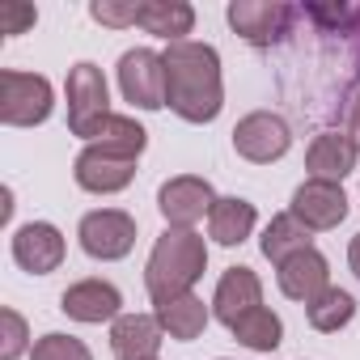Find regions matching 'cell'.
<instances>
[{
	"mask_svg": "<svg viewBox=\"0 0 360 360\" xmlns=\"http://www.w3.org/2000/svg\"><path fill=\"white\" fill-rule=\"evenodd\" d=\"M165 60V106L183 123H212L225 110V77L221 51L212 43H169Z\"/></svg>",
	"mask_w": 360,
	"mask_h": 360,
	"instance_id": "6da1fadb",
	"label": "cell"
},
{
	"mask_svg": "<svg viewBox=\"0 0 360 360\" xmlns=\"http://www.w3.org/2000/svg\"><path fill=\"white\" fill-rule=\"evenodd\" d=\"M208 271V242L204 233L195 229H169L153 242L148 250V263H144V288L157 301H169V297H183V292H195L200 276Z\"/></svg>",
	"mask_w": 360,
	"mask_h": 360,
	"instance_id": "7a4b0ae2",
	"label": "cell"
},
{
	"mask_svg": "<svg viewBox=\"0 0 360 360\" xmlns=\"http://www.w3.org/2000/svg\"><path fill=\"white\" fill-rule=\"evenodd\" d=\"M56 110V89L43 72L5 68L0 72V123L9 127H39Z\"/></svg>",
	"mask_w": 360,
	"mask_h": 360,
	"instance_id": "3957f363",
	"label": "cell"
},
{
	"mask_svg": "<svg viewBox=\"0 0 360 360\" xmlns=\"http://www.w3.org/2000/svg\"><path fill=\"white\" fill-rule=\"evenodd\" d=\"M64 94H68V131L81 136V140L89 144L94 131L115 115V110H110V89H106L102 68L89 64V60L72 64V68H68V85H64Z\"/></svg>",
	"mask_w": 360,
	"mask_h": 360,
	"instance_id": "277c9868",
	"label": "cell"
},
{
	"mask_svg": "<svg viewBox=\"0 0 360 360\" xmlns=\"http://www.w3.org/2000/svg\"><path fill=\"white\" fill-rule=\"evenodd\" d=\"M77 238H81V250L98 263H119L131 255L136 246V217L123 212V208H94L81 217L77 225Z\"/></svg>",
	"mask_w": 360,
	"mask_h": 360,
	"instance_id": "5b68a950",
	"label": "cell"
},
{
	"mask_svg": "<svg viewBox=\"0 0 360 360\" xmlns=\"http://www.w3.org/2000/svg\"><path fill=\"white\" fill-rule=\"evenodd\" d=\"M119 94L136 110H161L165 106V60L153 47H131L119 56Z\"/></svg>",
	"mask_w": 360,
	"mask_h": 360,
	"instance_id": "8992f818",
	"label": "cell"
},
{
	"mask_svg": "<svg viewBox=\"0 0 360 360\" xmlns=\"http://www.w3.org/2000/svg\"><path fill=\"white\" fill-rule=\"evenodd\" d=\"M225 18H229V26L250 47H271V43H280L292 30V22L301 18V9L284 5V0H233V5L225 9Z\"/></svg>",
	"mask_w": 360,
	"mask_h": 360,
	"instance_id": "52a82bcc",
	"label": "cell"
},
{
	"mask_svg": "<svg viewBox=\"0 0 360 360\" xmlns=\"http://www.w3.org/2000/svg\"><path fill=\"white\" fill-rule=\"evenodd\" d=\"M217 200L221 195L200 174H178V178H169V183H161V191H157V208H161L169 229H195L204 217H212Z\"/></svg>",
	"mask_w": 360,
	"mask_h": 360,
	"instance_id": "ba28073f",
	"label": "cell"
},
{
	"mask_svg": "<svg viewBox=\"0 0 360 360\" xmlns=\"http://www.w3.org/2000/svg\"><path fill=\"white\" fill-rule=\"evenodd\" d=\"M233 148H238V157H246L255 165H271L292 148V127L276 110H250L233 127Z\"/></svg>",
	"mask_w": 360,
	"mask_h": 360,
	"instance_id": "9c48e42d",
	"label": "cell"
},
{
	"mask_svg": "<svg viewBox=\"0 0 360 360\" xmlns=\"http://www.w3.org/2000/svg\"><path fill=\"white\" fill-rule=\"evenodd\" d=\"M288 212L309 229V233H326L339 229L347 221V195L339 183H322V178H305V183L292 191Z\"/></svg>",
	"mask_w": 360,
	"mask_h": 360,
	"instance_id": "30bf717a",
	"label": "cell"
},
{
	"mask_svg": "<svg viewBox=\"0 0 360 360\" xmlns=\"http://www.w3.org/2000/svg\"><path fill=\"white\" fill-rule=\"evenodd\" d=\"M64 255H68V242L51 221H30V225L13 229V263L22 271L51 276V271L64 267Z\"/></svg>",
	"mask_w": 360,
	"mask_h": 360,
	"instance_id": "8fae6325",
	"label": "cell"
},
{
	"mask_svg": "<svg viewBox=\"0 0 360 360\" xmlns=\"http://www.w3.org/2000/svg\"><path fill=\"white\" fill-rule=\"evenodd\" d=\"M72 178L77 187L89 191V195H115V191H127L131 178H136V161L127 157H115L98 144H85L72 161Z\"/></svg>",
	"mask_w": 360,
	"mask_h": 360,
	"instance_id": "7c38bea8",
	"label": "cell"
},
{
	"mask_svg": "<svg viewBox=\"0 0 360 360\" xmlns=\"http://www.w3.org/2000/svg\"><path fill=\"white\" fill-rule=\"evenodd\" d=\"M60 309L72 318V322H85V326H98V322H115L123 314V292L110 284V280H77L64 288L60 297Z\"/></svg>",
	"mask_w": 360,
	"mask_h": 360,
	"instance_id": "4fadbf2b",
	"label": "cell"
},
{
	"mask_svg": "<svg viewBox=\"0 0 360 360\" xmlns=\"http://www.w3.org/2000/svg\"><path fill=\"white\" fill-rule=\"evenodd\" d=\"M276 284H280V292L288 301L309 305L330 288V263H326V255L318 246H309V250H301V255H292V259H284L276 267Z\"/></svg>",
	"mask_w": 360,
	"mask_h": 360,
	"instance_id": "5bb4252c",
	"label": "cell"
},
{
	"mask_svg": "<svg viewBox=\"0 0 360 360\" xmlns=\"http://www.w3.org/2000/svg\"><path fill=\"white\" fill-rule=\"evenodd\" d=\"M356 161H360L356 140L347 131H335V127L318 131L305 148V169H309V178H322V183H343L356 169Z\"/></svg>",
	"mask_w": 360,
	"mask_h": 360,
	"instance_id": "9a60e30c",
	"label": "cell"
},
{
	"mask_svg": "<svg viewBox=\"0 0 360 360\" xmlns=\"http://www.w3.org/2000/svg\"><path fill=\"white\" fill-rule=\"evenodd\" d=\"M259 305H263V280L250 267H229L217 280V292H212V318L217 322L233 326L238 318H246Z\"/></svg>",
	"mask_w": 360,
	"mask_h": 360,
	"instance_id": "2e32d148",
	"label": "cell"
},
{
	"mask_svg": "<svg viewBox=\"0 0 360 360\" xmlns=\"http://www.w3.org/2000/svg\"><path fill=\"white\" fill-rule=\"evenodd\" d=\"M161 322L153 314H119L110 322V352L115 360H157L161 352Z\"/></svg>",
	"mask_w": 360,
	"mask_h": 360,
	"instance_id": "e0dca14e",
	"label": "cell"
},
{
	"mask_svg": "<svg viewBox=\"0 0 360 360\" xmlns=\"http://www.w3.org/2000/svg\"><path fill=\"white\" fill-rule=\"evenodd\" d=\"M153 318L161 322V330L178 343H191L208 330L212 322V309L195 297V292H183V297H169V301H157L153 305Z\"/></svg>",
	"mask_w": 360,
	"mask_h": 360,
	"instance_id": "ac0fdd59",
	"label": "cell"
},
{
	"mask_svg": "<svg viewBox=\"0 0 360 360\" xmlns=\"http://www.w3.org/2000/svg\"><path fill=\"white\" fill-rule=\"evenodd\" d=\"M136 26L144 34L165 39V43H187V34L195 30V9L187 0H140Z\"/></svg>",
	"mask_w": 360,
	"mask_h": 360,
	"instance_id": "d6986e66",
	"label": "cell"
},
{
	"mask_svg": "<svg viewBox=\"0 0 360 360\" xmlns=\"http://www.w3.org/2000/svg\"><path fill=\"white\" fill-rule=\"evenodd\" d=\"M255 225H259V212H255L250 200H242V195H221L217 208H212V217H208V238H212L217 246H242V242L255 233Z\"/></svg>",
	"mask_w": 360,
	"mask_h": 360,
	"instance_id": "ffe728a7",
	"label": "cell"
},
{
	"mask_svg": "<svg viewBox=\"0 0 360 360\" xmlns=\"http://www.w3.org/2000/svg\"><path fill=\"white\" fill-rule=\"evenodd\" d=\"M314 246V233L292 217V212H280V217H271L267 221V229H263V238H259V250H263V259H271L276 267L284 263V259H292V255H301V250H309Z\"/></svg>",
	"mask_w": 360,
	"mask_h": 360,
	"instance_id": "44dd1931",
	"label": "cell"
},
{
	"mask_svg": "<svg viewBox=\"0 0 360 360\" xmlns=\"http://www.w3.org/2000/svg\"><path fill=\"white\" fill-rule=\"evenodd\" d=\"M89 144H98V148H106V153H115V157L140 161V153L148 148V131H144L131 115H110V119L94 131Z\"/></svg>",
	"mask_w": 360,
	"mask_h": 360,
	"instance_id": "7402d4cb",
	"label": "cell"
},
{
	"mask_svg": "<svg viewBox=\"0 0 360 360\" xmlns=\"http://www.w3.org/2000/svg\"><path fill=\"white\" fill-rule=\"evenodd\" d=\"M229 335H233L242 347H250V352H276V347L284 343V322H280L276 309L259 305V309H250L246 318H238V322L229 326Z\"/></svg>",
	"mask_w": 360,
	"mask_h": 360,
	"instance_id": "603a6c76",
	"label": "cell"
},
{
	"mask_svg": "<svg viewBox=\"0 0 360 360\" xmlns=\"http://www.w3.org/2000/svg\"><path fill=\"white\" fill-rule=\"evenodd\" d=\"M305 318H309L314 330H322V335H339V330L356 318V297H352L347 288H335V284H330L318 301L305 305Z\"/></svg>",
	"mask_w": 360,
	"mask_h": 360,
	"instance_id": "cb8c5ba5",
	"label": "cell"
},
{
	"mask_svg": "<svg viewBox=\"0 0 360 360\" xmlns=\"http://www.w3.org/2000/svg\"><path fill=\"white\" fill-rule=\"evenodd\" d=\"M30 360H94V352L85 347V339L64 335V330H47L43 339H34Z\"/></svg>",
	"mask_w": 360,
	"mask_h": 360,
	"instance_id": "d4e9b609",
	"label": "cell"
},
{
	"mask_svg": "<svg viewBox=\"0 0 360 360\" xmlns=\"http://www.w3.org/2000/svg\"><path fill=\"white\" fill-rule=\"evenodd\" d=\"M309 22H318L326 34H356L360 30V5H305Z\"/></svg>",
	"mask_w": 360,
	"mask_h": 360,
	"instance_id": "484cf974",
	"label": "cell"
},
{
	"mask_svg": "<svg viewBox=\"0 0 360 360\" xmlns=\"http://www.w3.org/2000/svg\"><path fill=\"white\" fill-rule=\"evenodd\" d=\"M0 360H22L34 343H30V326L18 309H0Z\"/></svg>",
	"mask_w": 360,
	"mask_h": 360,
	"instance_id": "4316f807",
	"label": "cell"
},
{
	"mask_svg": "<svg viewBox=\"0 0 360 360\" xmlns=\"http://www.w3.org/2000/svg\"><path fill=\"white\" fill-rule=\"evenodd\" d=\"M89 18L102 22V26L123 30V26H136L140 5H136V0H94V5H89Z\"/></svg>",
	"mask_w": 360,
	"mask_h": 360,
	"instance_id": "83f0119b",
	"label": "cell"
},
{
	"mask_svg": "<svg viewBox=\"0 0 360 360\" xmlns=\"http://www.w3.org/2000/svg\"><path fill=\"white\" fill-rule=\"evenodd\" d=\"M0 22H5V34L13 39V34H22L26 26L39 22V9L34 5H5V9H0Z\"/></svg>",
	"mask_w": 360,
	"mask_h": 360,
	"instance_id": "f1b7e54d",
	"label": "cell"
},
{
	"mask_svg": "<svg viewBox=\"0 0 360 360\" xmlns=\"http://www.w3.org/2000/svg\"><path fill=\"white\" fill-rule=\"evenodd\" d=\"M347 136H352L356 148H360V85L347 94Z\"/></svg>",
	"mask_w": 360,
	"mask_h": 360,
	"instance_id": "f546056e",
	"label": "cell"
},
{
	"mask_svg": "<svg viewBox=\"0 0 360 360\" xmlns=\"http://www.w3.org/2000/svg\"><path fill=\"white\" fill-rule=\"evenodd\" d=\"M347 267H352V276L360 280V233L347 242Z\"/></svg>",
	"mask_w": 360,
	"mask_h": 360,
	"instance_id": "4dcf8cb0",
	"label": "cell"
},
{
	"mask_svg": "<svg viewBox=\"0 0 360 360\" xmlns=\"http://www.w3.org/2000/svg\"><path fill=\"white\" fill-rule=\"evenodd\" d=\"M221 360H225V356H221Z\"/></svg>",
	"mask_w": 360,
	"mask_h": 360,
	"instance_id": "1f68e13d",
	"label": "cell"
}]
</instances>
